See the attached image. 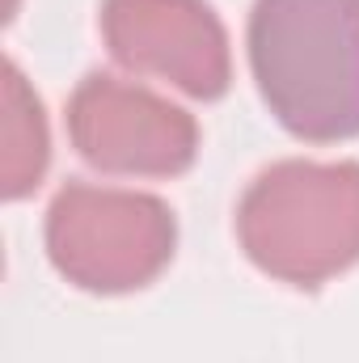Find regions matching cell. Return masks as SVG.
<instances>
[{
  "label": "cell",
  "instance_id": "6da1fadb",
  "mask_svg": "<svg viewBox=\"0 0 359 363\" xmlns=\"http://www.w3.org/2000/svg\"><path fill=\"white\" fill-rule=\"evenodd\" d=\"M245 55L287 135L304 144L359 135V0H254Z\"/></svg>",
  "mask_w": 359,
  "mask_h": 363
},
{
  "label": "cell",
  "instance_id": "7a4b0ae2",
  "mask_svg": "<svg viewBox=\"0 0 359 363\" xmlns=\"http://www.w3.org/2000/svg\"><path fill=\"white\" fill-rule=\"evenodd\" d=\"M237 241L263 274L317 291L359 262V161H275L237 203Z\"/></svg>",
  "mask_w": 359,
  "mask_h": 363
},
{
  "label": "cell",
  "instance_id": "3957f363",
  "mask_svg": "<svg viewBox=\"0 0 359 363\" xmlns=\"http://www.w3.org/2000/svg\"><path fill=\"white\" fill-rule=\"evenodd\" d=\"M47 258L72 287L123 296L148 287L174 262L178 220L144 190L68 182L47 207Z\"/></svg>",
  "mask_w": 359,
  "mask_h": 363
},
{
  "label": "cell",
  "instance_id": "277c9868",
  "mask_svg": "<svg viewBox=\"0 0 359 363\" xmlns=\"http://www.w3.org/2000/svg\"><path fill=\"white\" fill-rule=\"evenodd\" d=\"M68 135L85 165L123 178H178L199 157L190 110L110 72H89L72 89Z\"/></svg>",
  "mask_w": 359,
  "mask_h": 363
},
{
  "label": "cell",
  "instance_id": "5b68a950",
  "mask_svg": "<svg viewBox=\"0 0 359 363\" xmlns=\"http://www.w3.org/2000/svg\"><path fill=\"white\" fill-rule=\"evenodd\" d=\"M101 38L114 64L194 101H220L233 85L228 34L207 0H101Z\"/></svg>",
  "mask_w": 359,
  "mask_h": 363
},
{
  "label": "cell",
  "instance_id": "8992f818",
  "mask_svg": "<svg viewBox=\"0 0 359 363\" xmlns=\"http://www.w3.org/2000/svg\"><path fill=\"white\" fill-rule=\"evenodd\" d=\"M0 194L9 203L38 190L51 165V135L43 97L30 89L26 72L9 60L4 64V93H0Z\"/></svg>",
  "mask_w": 359,
  "mask_h": 363
}]
</instances>
